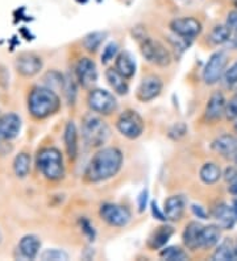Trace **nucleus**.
Masks as SVG:
<instances>
[{"instance_id":"f257e3e1","label":"nucleus","mask_w":237,"mask_h":261,"mask_svg":"<svg viewBox=\"0 0 237 261\" xmlns=\"http://www.w3.org/2000/svg\"><path fill=\"white\" fill-rule=\"evenodd\" d=\"M123 161V153L117 148H101L90 160L85 170V179L91 184L107 181L120 172Z\"/></svg>"},{"instance_id":"f03ea898","label":"nucleus","mask_w":237,"mask_h":261,"mask_svg":"<svg viewBox=\"0 0 237 261\" xmlns=\"http://www.w3.org/2000/svg\"><path fill=\"white\" fill-rule=\"evenodd\" d=\"M60 96L53 89L47 86H36L28 96V110L37 120L50 118L60 110Z\"/></svg>"},{"instance_id":"7ed1b4c3","label":"nucleus","mask_w":237,"mask_h":261,"mask_svg":"<svg viewBox=\"0 0 237 261\" xmlns=\"http://www.w3.org/2000/svg\"><path fill=\"white\" fill-rule=\"evenodd\" d=\"M111 136V129L104 120L99 118L98 114L86 115L82 121L83 143L89 148L103 147Z\"/></svg>"},{"instance_id":"20e7f679","label":"nucleus","mask_w":237,"mask_h":261,"mask_svg":"<svg viewBox=\"0 0 237 261\" xmlns=\"http://www.w3.org/2000/svg\"><path fill=\"white\" fill-rule=\"evenodd\" d=\"M37 169L49 181H60L65 175L63 157L57 148H44L38 152Z\"/></svg>"},{"instance_id":"39448f33","label":"nucleus","mask_w":237,"mask_h":261,"mask_svg":"<svg viewBox=\"0 0 237 261\" xmlns=\"http://www.w3.org/2000/svg\"><path fill=\"white\" fill-rule=\"evenodd\" d=\"M140 42V50L149 64L155 65L158 67H168L171 64V55L165 45L155 40V38L145 36Z\"/></svg>"},{"instance_id":"423d86ee","label":"nucleus","mask_w":237,"mask_h":261,"mask_svg":"<svg viewBox=\"0 0 237 261\" xmlns=\"http://www.w3.org/2000/svg\"><path fill=\"white\" fill-rule=\"evenodd\" d=\"M116 128L126 139L135 140L142 135L145 123L139 112H136L135 110H125L119 115L116 120Z\"/></svg>"},{"instance_id":"0eeeda50","label":"nucleus","mask_w":237,"mask_h":261,"mask_svg":"<svg viewBox=\"0 0 237 261\" xmlns=\"http://www.w3.org/2000/svg\"><path fill=\"white\" fill-rule=\"evenodd\" d=\"M87 105L92 112L98 115H111L117 109L116 98L110 91L103 89L90 90Z\"/></svg>"},{"instance_id":"6e6552de","label":"nucleus","mask_w":237,"mask_h":261,"mask_svg":"<svg viewBox=\"0 0 237 261\" xmlns=\"http://www.w3.org/2000/svg\"><path fill=\"white\" fill-rule=\"evenodd\" d=\"M228 65V56L225 51H216L207 61L203 69V81L207 85H215L223 78Z\"/></svg>"},{"instance_id":"1a4fd4ad","label":"nucleus","mask_w":237,"mask_h":261,"mask_svg":"<svg viewBox=\"0 0 237 261\" xmlns=\"http://www.w3.org/2000/svg\"><path fill=\"white\" fill-rule=\"evenodd\" d=\"M99 215L106 223L112 227H125L132 219V214L125 206L115 203H104L100 206Z\"/></svg>"},{"instance_id":"9d476101","label":"nucleus","mask_w":237,"mask_h":261,"mask_svg":"<svg viewBox=\"0 0 237 261\" xmlns=\"http://www.w3.org/2000/svg\"><path fill=\"white\" fill-rule=\"evenodd\" d=\"M76 80L79 85L86 90H92L98 82V67L91 58L83 57L76 64Z\"/></svg>"},{"instance_id":"9b49d317","label":"nucleus","mask_w":237,"mask_h":261,"mask_svg":"<svg viewBox=\"0 0 237 261\" xmlns=\"http://www.w3.org/2000/svg\"><path fill=\"white\" fill-rule=\"evenodd\" d=\"M170 29L179 37L194 40L202 33V24L194 17H179L170 22Z\"/></svg>"},{"instance_id":"f8f14e48","label":"nucleus","mask_w":237,"mask_h":261,"mask_svg":"<svg viewBox=\"0 0 237 261\" xmlns=\"http://www.w3.org/2000/svg\"><path fill=\"white\" fill-rule=\"evenodd\" d=\"M162 81L158 75H146L145 78H142L140 82L139 87H137L136 96L140 102H150L153 99L158 98L162 91Z\"/></svg>"},{"instance_id":"ddd939ff","label":"nucleus","mask_w":237,"mask_h":261,"mask_svg":"<svg viewBox=\"0 0 237 261\" xmlns=\"http://www.w3.org/2000/svg\"><path fill=\"white\" fill-rule=\"evenodd\" d=\"M42 60L35 53H22L16 60V70L20 75L31 78L37 75L42 69Z\"/></svg>"},{"instance_id":"4468645a","label":"nucleus","mask_w":237,"mask_h":261,"mask_svg":"<svg viewBox=\"0 0 237 261\" xmlns=\"http://www.w3.org/2000/svg\"><path fill=\"white\" fill-rule=\"evenodd\" d=\"M227 99L220 91H215L209 96L207 106H205L204 116L208 121H218L225 115Z\"/></svg>"},{"instance_id":"2eb2a0df","label":"nucleus","mask_w":237,"mask_h":261,"mask_svg":"<svg viewBox=\"0 0 237 261\" xmlns=\"http://www.w3.org/2000/svg\"><path fill=\"white\" fill-rule=\"evenodd\" d=\"M21 118L15 112L4 114L0 118V136L6 140H13L21 130Z\"/></svg>"},{"instance_id":"dca6fc26","label":"nucleus","mask_w":237,"mask_h":261,"mask_svg":"<svg viewBox=\"0 0 237 261\" xmlns=\"http://www.w3.org/2000/svg\"><path fill=\"white\" fill-rule=\"evenodd\" d=\"M41 249V240L36 235L22 236L17 245L20 260H35L40 255Z\"/></svg>"},{"instance_id":"f3484780","label":"nucleus","mask_w":237,"mask_h":261,"mask_svg":"<svg viewBox=\"0 0 237 261\" xmlns=\"http://www.w3.org/2000/svg\"><path fill=\"white\" fill-rule=\"evenodd\" d=\"M186 210V198L183 195H171L164 204V214L166 220L177 222L182 219Z\"/></svg>"},{"instance_id":"a211bd4d","label":"nucleus","mask_w":237,"mask_h":261,"mask_svg":"<svg viewBox=\"0 0 237 261\" xmlns=\"http://www.w3.org/2000/svg\"><path fill=\"white\" fill-rule=\"evenodd\" d=\"M211 148L223 157H234L237 154V136L229 134L221 135L212 141Z\"/></svg>"},{"instance_id":"6ab92c4d","label":"nucleus","mask_w":237,"mask_h":261,"mask_svg":"<svg viewBox=\"0 0 237 261\" xmlns=\"http://www.w3.org/2000/svg\"><path fill=\"white\" fill-rule=\"evenodd\" d=\"M212 217L215 218L216 222H218V226L221 229H232L237 220L234 208L228 206L227 203L216 204L214 207V210H212Z\"/></svg>"},{"instance_id":"aec40b11","label":"nucleus","mask_w":237,"mask_h":261,"mask_svg":"<svg viewBox=\"0 0 237 261\" xmlns=\"http://www.w3.org/2000/svg\"><path fill=\"white\" fill-rule=\"evenodd\" d=\"M63 141H65V148L70 160H75L78 157L79 152V135L76 125L74 121H69L65 128L63 134Z\"/></svg>"},{"instance_id":"412c9836","label":"nucleus","mask_w":237,"mask_h":261,"mask_svg":"<svg viewBox=\"0 0 237 261\" xmlns=\"http://www.w3.org/2000/svg\"><path fill=\"white\" fill-rule=\"evenodd\" d=\"M203 227L199 222H190L186 226L182 235L185 247L190 251H196L200 248V239H202Z\"/></svg>"},{"instance_id":"4be33fe9","label":"nucleus","mask_w":237,"mask_h":261,"mask_svg":"<svg viewBox=\"0 0 237 261\" xmlns=\"http://www.w3.org/2000/svg\"><path fill=\"white\" fill-rule=\"evenodd\" d=\"M115 69L126 80H130L136 73V62L129 51H120L115 58Z\"/></svg>"},{"instance_id":"5701e85b","label":"nucleus","mask_w":237,"mask_h":261,"mask_svg":"<svg viewBox=\"0 0 237 261\" xmlns=\"http://www.w3.org/2000/svg\"><path fill=\"white\" fill-rule=\"evenodd\" d=\"M106 80L117 95H126L129 91L128 80L124 75H121L115 67H110L106 70Z\"/></svg>"},{"instance_id":"b1692460","label":"nucleus","mask_w":237,"mask_h":261,"mask_svg":"<svg viewBox=\"0 0 237 261\" xmlns=\"http://www.w3.org/2000/svg\"><path fill=\"white\" fill-rule=\"evenodd\" d=\"M174 233V228L171 226H161L155 229L154 232L150 235L148 240V245L150 249H160L162 248L166 243L169 242Z\"/></svg>"},{"instance_id":"393cba45","label":"nucleus","mask_w":237,"mask_h":261,"mask_svg":"<svg viewBox=\"0 0 237 261\" xmlns=\"http://www.w3.org/2000/svg\"><path fill=\"white\" fill-rule=\"evenodd\" d=\"M221 238V228L218 224H209L203 227L202 239H200V248L209 249L219 244Z\"/></svg>"},{"instance_id":"a878e982","label":"nucleus","mask_w":237,"mask_h":261,"mask_svg":"<svg viewBox=\"0 0 237 261\" xmlns=\"http://www.w3.org/2000/svg\"><path fill=\"white\" fill-rule=\"evenodd\" d=\"M221 168L215 163H205L199 170V177L205 185H214L221 178Z\"/></svg>"},{"instance_id":"bb28decb","label":"nucleus","mask_w":237,"mask_h":261,"mask_svg":"<svg viewBox=\"0 0 237 261\" xmlns=\"http://www.w3.org/2000/svg\"><path fill=\"white\" fill-rule=\"evenodd\" d=\"M212 260L215 261H228V260H237V251L236 247L231 240H224L219 244L215 253L212 255Z\"/></svg>"},{"instance_id":"cd10ccee","label":"nucleus","mask_w":237,"mask_h":261,"mask_svg":"<svg viewBox=\"0 0 237 261\" xmlns=\"http://www.w3.org/2000/svg\"><path fill=\"white\" fill-rule=\"evenodd\" d=\"M13 172L19 178H25L31 172V156L28 153L21 152L13 160Z\"/></svg>"},{"instance_id":"c85d7f7f","label":"nucleus","mask_w":237,"mask_h":261,"mask_svg":"<svg viewBox=\"0 0 237 261\" xmlns=\"http://www.w3.org/2000/svg\"><path fill=\"white\" fill-rule=\"evenodd\" d=\"M232 31L231 28L225 24V25H216L215 28L212 29L211 33L208 36V40L212 45H223L225 42L229 41L231 38Z\"/></svg>"},{"instance_id":"c756f323","label":"nucleus","mask_w":237,"mask_h":261,"mask_svg":"<svg viewBox=\"0 0 237 261\" xmlns=\"http://www.w3.org/2000/svg\"><path fill=\"white\" fill-rule=\"evenodd\" d=\"M106 36L107 35L103 32L90 33V35H87L83 38V48L87 51H90V53H94V51H96L100 48V45L104 41Z\"/></svg>"},{"instance_id":"7c9ffc66","label":"nucleus","mask_w":237,"mask_h":261,"mask_svg":"<svg viewBox=\"0 0 237 261\" xmlns=\"http://www.w3.org/2000/svg\"><path fill=\"white\" fill-rule=\"evenodd\" d=\"M160 257L168 261H185L189 260L186 252L179 247H168L160 252Z\"/></svg>"},{"instance_id":"2f4dec72","label":"nucleus","mask_w":237,"mask_h":261,"mask_svg":"<svg viewBox=\"0 0 237 261\" xmlns=\"http://www.w3.org/2000/svg\"><path fill=\"white\" fill-rule=\"evenodd\" d=\"M40 258L44 261H66L69 260V255L62 249L51 248V249H45L44 252L40 253Z\"/></svg>"},{"instance_id":"473e14b6","label":"nucleus","mask_w":237,"mask_h":261,"mask_svg":"<svg viewBox=\"0 0 237 261\" xmlns=\"http://www.w3.org/2000/svg\"><path fill=\"white\" fill-rule=\"evenodd\" d=\"M223 80H224V83L227 86H234V85H237V60L225 70L224 75H223Z\"/></svg>"},{"instance_id":"72a5a7b5","label":"nucleus","mask_w":237,"mask_h":261,"mask_svg":"<svg viewBox=\"0 0 237 261\" xmlns=\"http://www.w3.org/2000/svg\"><path fill=\"white\" fill-rule=\"evenodd\" d=\"M225 118L227 120L233 121L237 118V93L232 96L229 100H227V107H225Z\"/></svg>"},{"instance_id":"f704fd0d","label":"nucleus","mask_w":237,"mask_h":261,"mask_svg":"<svg viewBox=\"0 0 237 261\" xmlns=\"http://www.w3.org/2000/svg\"><path fill=\"white\" fill-rule=\"evenodd\" d=\"M63 86H65V91H66V96L67 100L70 103H74L76 96V87H75V82H74L73 78H66L65 82H63Z\"/></svg>"},{"instance_id":"c9c22d12","label":"nucleus","mask_w":237,"mask_h":261,"mask_svg":"<svg viewBox=\"0 0 237 261\" xmlns=\"http://www.w3.org/2000/svg\"><path fill=\"white\" fill-rule=\"evenodd\" d=\"M187 134V127L183 123H177L171 127V129L169 130V136L173 137L174 140H179L180 137H183Z\"/></svg>"},{"instance_id":"e433bc0d","label":"nucleus","mask_w":237,"mask_h":261,"mask_svg":"<svg viewBox=\"0 0 237 261\" xmlns=\"http://www.w3.org/2000/svg\"><path fill=\"white\" fill-rule=\"evenodd\" d=\"M117 53V45L115 42H111L106 46V49L103 50V55H101V62L103 64H107L108 61L114 60V57Z\"/></svg>"},{"instance_id":"4c0bfd02","label":"nucleus","mask_w":237,"mask_h":261,"mask_svg":"<svg viewBox=\"0 0 237 261\" xmlns=\"http://www.w3.org/2000/svg\"><path fill=\"white\" fill-rule=\"evenodd\" d=\"M227 25L231 28V31L237 28V11H232V12L228 13Z\"/></svg>"},{"instance_id":"58836bf2","label":"nucleus","mask_w":237,"mask_h":261,"mask_svg":"<svg viewBox=\"0 0 237 261\" xmlns=\"http://www.w3.org/2000/svg\"><path fill=\"white\" fill-rule=\"evenodd\" d=\"M139 210L140 211H144L145 210V206H146V201H148V191L146 190H144L141 193V195H140V198H139Z\"/></svg>"},{"instance_id":"ea45409f","label":"nucleus","mask_w":237,"mask_h":261,"mask_svg":"<svg viewBox=\"0 0 237 261\" xmlns=\"http://www.w3.org/2000/svg\"><path fill=\"white\" fill-rule=\"evenodd\" d=\"M228 190H229V193H231V194L236 195V197H237V174L234 175L231 181H229V186H228Z\"/></svg>"},{"instance_id":"a19ab883","label":"nucleus","mask_w":237,"mask_h":261,"mask_svg":"<svg viewBox=\"0 0 237 261\" xmlns=\"http://www.w3.org/2000/svg\"><path fill=\"white\" fill-rule=\"evenodd\" d=\"M228 42H229V45H231L232 48L237 49V28L232 31L231 38H229V41Z\"/></svg>"},{"instance_id":"79ce46f5","label":"nucleus","mask_w":237,"mask_h":261,"mask_svg":"<svg viewBox=\"0 0 237 261\" xmlns=\"http://www.w3.org/2000/svg\"><path fill=\"white\" fill-rule=\"evenodd\" d=\"M193 211L195 213V215H198V217H200L202 219H207V215H205V213L203 211L202 206H193Z\"/></svg>"},{"instance_id":"37998d69","label":"nucleus","mask_w":237,"mask_h":261,"mask_svg":"<svg viewBox=\"0 0 237 261\" xmlns=\"http://www.w3.org/2000/svg\"><path fill=\"white\" fill-rule=\"evenodd\" d=\"M233 129H234V132L237 134V118L233 120Z\"/></svg>"},{"instance_id":"c03bdc74","label":"nucleus","mask_w":237,"mask_h":261,"mask_svg":"<svg viewBox=\"0 0 237 261\" xmlns=\"http://www.w3.org/2000/svg\"><path fill=\"white\" fill-rule=\"evenodd\" d=\"M233 208H234V213H236V217H237V201L234 202V207H233Z\"/></svg>"},{"instance_id":"a18cd8bd","label":"nucleus","mask_w":237,"mask_h":261,"mask_svg":"<svg viewBox=\"0 0 237 261\" xmlns=\"http://www.w3.org/2000/svg\"><path fill=\"white\" fill-rule=\"evenodd\" d=\"M234 163H236V165H237V154L234 156Z\"/></svg>"},{"instance_id":"49530a36","label":"nucleus","mask_w":237,"mask_h":261,"mask_svg":"<svg viewBox=\"0 0 237 261\" xmlns=\"http://www.w3.org/2000/svg\"><path fill=\"white\" fill-rule=\"evenodd\" d=\"M2 239H3V238H2V232H0V243H2Z\"/></svg>"},{"instance_id":"de8ad7c7","label":"nucleus","mask_w":237,"mask_h":261,"mask_svg":"<svg viewBox=\"0 0 237 261\" xmlns=\"http://www.w3.org/2000/svg\"><path fill=\"white\" fill-rule=\"evenodd\" d=\"M236 251H237V245H236Z\"/></svg>"}]
</instances>
